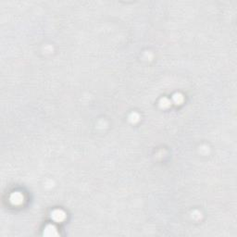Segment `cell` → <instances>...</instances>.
<instances>
[{"label": "cell", "mask_w": 237, "mask_h": 237, "mask_svg": "<svg viewBox=\"0 0 237 237\" xmlns=\"http://www.w3.org/2000/svg\"><path fill=\"white\" fill-rule=\"evenodd\" d=\"M51 217H52V219H53L54 220H56V221H61V220H64L65 214H64L62 211H60V210H56V211H54L53 213H52Z\"/></svg>", "instance_id": "cell-1"}, {"label": "cell", "mask_w": 237, "mask_h": 237, "mask_svg": "<svg viewBox=\"0 0 237 237\" xmlns=\"http://www.w3.org/2000/svg\"><path fill=\"white\" fill-rule=\"evenodd\" d=\"M10 200L12 203H14V204H20L23 201V196L20 193H15V194L12 195Z\"/></svg>", "instance_id": "cell-2"}]
</instances>
